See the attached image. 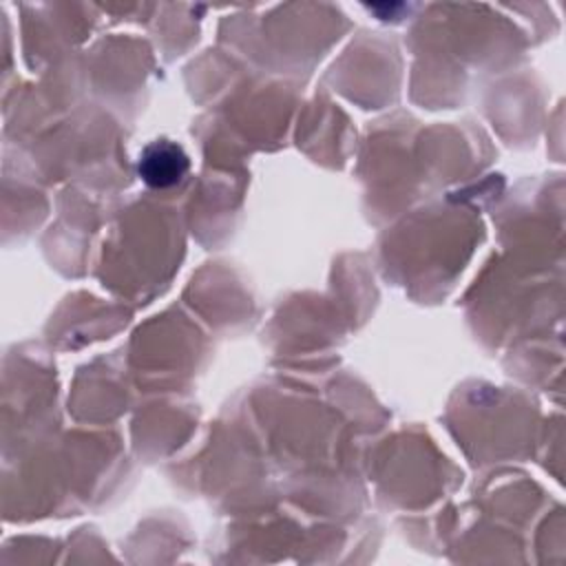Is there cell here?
<instances>
[{
    "mask_svg": "<svg viewBox=\"0 0 566 566\" xmlns=\"http://www.w3.org/2000/svg\"><path fill=\"white\" fill-rule=\"evenodd\" d=\"M188 170L190 159L186 150L168 139H157L144 146L137 161V172L142 181L155 190H166L181 184Z\"/></svg>",
    "mask_w": 566,
    "mask_h": 566,
    "instance_id": "obj_1",
    "label": "cell"
}]
</instances>
